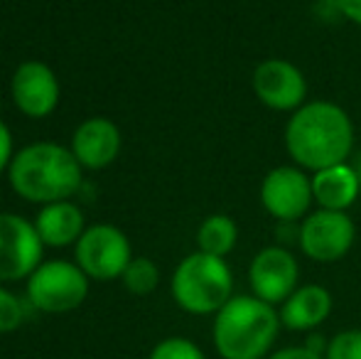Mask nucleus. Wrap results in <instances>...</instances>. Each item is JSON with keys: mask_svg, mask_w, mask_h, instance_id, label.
<instances>
[{"mask_svg": "<svg viewBox=\"0 0 361 359\" xmlns=\"http://www.w3.org/2000/svg\"><path fill=\"white\" fill-rule=\"evenodd\" d=\"M286 150L293 165L305 173H319L339 163H349L357 145L354 121L339 104L327 99L307 101L286 123Z\"/></svg>", "mask_w": 361, "mask_h": 359, "instance_id": "f257e3e1", "label": "nucleus"}, {"mask_svg": "<svg viewBox=\"0 0 361 359\" xmlns=\"http://www.w3.org/2000/svg\"><path fill=\"white\" fill-rule=\"evenodd\" d=\"M266 359H324V357L310 352L305 345H298V347H283V350H276L273 355H268Z\"/></svg>", "mask_w": 361, "mask_h": 359, "instance_id": "b1692460", "label": "nucleus"}, {"mask_svg": "<svg viewBox=\"0 0 361 359\" xmlns=\"http://www.w3.org/2000/svg\"><path fill=\"white\" fill-rule=\"evenodd\" d=\"M13 158H15V153H13V133H10L8 126L0 121V175L8 173Z\"/></svg>", "mask_w": 361, "mask_h": 359, "instance_id": "4be33fe9", "label": "nucleus"}, {"mask_svg": "<svg viewBox=\"0 0 361 359\" xmlns=\"http://www.w3.org/2000/svg\"><path fill=\"white\" fill-rule=\"evenodd\" d=\"M89 281L91 278L79 269L76 261H42L27 278L25 298L35 310L62 315V312L76 310L86 300Z\"/></svg>", "mask_w": 361, "mask_h": 359, "instance_id": "39448f33", "label": "nucleus"}, {"mask_svg": "<svg viewBox=\"0 0 361 359\" xmlns=\"http://www.w3.org/2000/svg\"><path fill=\"white\" fill-rule=\"evenodd\" d=\"M357 241V224L349 212L312 209L300 221L298 249L314 264H337Z\"/></svg>", "mask_w": 361, "mask_h": 359, "instance_id": "0eeeda50", "label": "nucleus"}, {"mask_svg": "<svg viewBox=\"0 0 361 359\" xmlns=\"http://www.w3.org/2000/svg\"><path fill=\"white\" fill-rule=\"evenodd\" d=\"M147 359H207V355L190 337H165L152 347Z\"/></svg>", "mask_w": 361, "mask_h": 359, "instance_id": "aec40b11", "label": "nucleus"}, {"mask_svg": "<svg viewBox=\"0 0 361 359\" xmlns=\"http://www.w3.org/2000/svg\"><path fill=\"white\" fill-rule=\"evenodd\" d=\"M81 165L72 148L59 143L39 140L30 143L15 153L8 168V180L15 195L35 205L72 200L81 187Z\"/></svg>", "mask_w": 361, "mask_h": 359, "instance_id": "f03ea898", "label": "nucleus"}, {"mask_svg": "<svg viewBox=\"0 0 361 359\" xmlns=\"http://www.w3.org/2000/svg\"><path fill=\"white\" fill-rule=\"evenodd\" d=\"M251 89L266 109L278 114H295L307 104V79L302 69L283 57H268L256 64Z\"/></svg>", "mask_w": 361, "mask_h": 359, "instance_id": "9d476101", "label": "nucleus"}, {"mask_svg": "<svg viewBox=\"0 0 361 359\" xmlns=\"http://www.w3.org/2000/svg\"><path fill=\"white\" fill-rule=\"evenodd\" d=\"M327 337H322L319 332H307V340H305V347H307L310 352H314V355H322L327 352Z\"/></svg>", "mask_w": 361, "mask_h": 359, "instance_id": "393cba45", "label": "nucleus"}, {"mask_svg": "<svg viewBox=\"0 0 361 359\" xmlns=\"http://www.w3.org/2000/svg\"><path fill=\"white\" fill-rule=\"evenodd\" d=\"M238 244V224L228 214H209L197 229V251L226 259Z\"/></svg>", "mask_w": 361, "mask_h": 359, "instance_id": "f3484780", "label": "nucleus"}, {"mask_svg": "<svg viewBox=\"0 0 361 359\" xmlns=\"http://www.w3.org/2000/svg\"><path fill=\"white\" fill-rule=\"evenodd\" d=\"M121 281H123L126 291L133 293V296H150L160 286V269L147 256H133Z\"/></svg>", "mask_w": 361, "mask_h": 359, "instance_id": "a211bd4d", "label": "nucleus"}, {"mask_svg": "<svg viewBox=\"0 0 361 359\" xmlns=\"http://www.w3.org/2000/svg\"><path fill=\"white\" fill-rule=\"evenodd\" d=\"M44 241L35 221L13 212H0V281H27L42 264Z\"/></svg>", "mask_w": 361, "mask_h": 359, "instance_id": "1a4fd4ad", "label": "nucleus"}, {"mask_svg": "<svg viewBox=\"0 0 361 359\" xmlns=\"http://www.w3.org/2000/svg\"><path fill=\"white\" fill-rule=\"evenodd\" d=\"M332 293L319 283H305L278 308L283 327L290 332H314L332 315Z\"/></svg>", "mask_w": 361, "mask_h": 359, "instance_id": "4468645a", "label": "nucleus"}, {"mask_svg": "<svg viewBox=\"0 0 361 359\" xmlns=\"http://www.w3.org/2000/svg\"><path fill=\"white\" fill-rule=\"evenodd\" d=\"M334 8L344 20L361 28V0H334Z\"/></svg>", "mask_w": 361, "mask_h": 359, "instance_id": "5701e85b", "label": "nucleus"}, {"mask_svg": "<svg viewBox=\"0 0 361 359\" xmlns=\"http://www.w3.org/2000/svg\"><path fill=\"white\" fill-rule=\"evenodd\" d=\"M361 195V180L352 160L312 173V197L317 209L349 212Z\"/></svg>", "mask_w": 361, "mask_h": 359, "instance_id": "2eb2a0df", "label": "nucleus"}, {"mask_svg": "<svg viewBox=\"0 0 361 359\" xmlns=\"http://www.w3.org/2000/svg\"><path fill=\"white\" fill-rule=\"evenodd\" d=\"M74 259L91 281H114L121 278L133 261L130 239L114 224L86 226L74 244Z\"/></svg>", "mask_w": 361, "mask_h": 359, "instance_id": "423d86ee", "label": "nucleus"}, {"mask_svg": "<svg viewBox=\"0 0 361 359\" xmlns=\"http://www.w3.org/2000/svg\"><path fill=\"white\" fill-rule=\"evenodd\" d=\"M35 226H37V234L44 241V246H54V249L76 244L86 229L84 212L72 200L42 205V209L35 217Z\"/></svg>", "mask_w": 361, "mask_h": 359, "instance_id": "dca6fc26", "label": "nucleus"}, {"mask_svg": "<svg viewBox=\"0 0 361 359\" xmlns=\"http://www.w3.org/2000/svg\"><path fill=\"white\" fill-rule=\"evenodd\" d=\"M121 145H123V138H121L118 126L106 116H94L76 126L69 148L81 168L101 170L118 158Z\"/></svg>", "mask_w": 361, "mask_h": 359, "instance_id": "ddd939ff", "label": "nucleus"}, {"mask_svg": "<svg viewBox=\"0 0 361 359\" xmlns=\"http://www.w3.org/2000/svg\"><path fill=\"white\" fill-rule=\"evenodd\" d=\"M170 291L175 303L190 315H216L233 298V273L226 259L195 251L172 273Z\"/></svg>", "mask_w": 361, "mask_h": 359, "instance_id": "20e7f679", "label": "nucleus"}, {"mask_svg": "<svg viewBox=\"0 0 361 359\" xmlns=\"http://www.w3.org/2000/svg\"><path fill=\"white\" fill-rule=\"evenodd\" d=\"M27 310H30L27 298L23 300L13 291L0 286V335L18 330L25 322V317H27Z\"/></svg>", "mask_w": 361, "mask_h": 359, "instance_id": "6ab92c4d", "label": "nucleus"}, {"mask_svg": "<svg viewBox=\"0 0 361 359\" xmlns=\"http://www.w3.org/2000/svg\"><path fill=\"white\" fill-rule=\"evenodd\" d=\"M258 200L276 221H302L314 205L312 175L293 163L276 165L263 175Z\"/></svg>", "mask_w": 361, "mask_h": 359, "instance_id": "6e6552de", "label": "nucleus"}, {"mask_svg": "<svg viewBox=\"0 0 361 359\" xmlns=\"http://www.w3.org/2000/svg\"><path fill=\"white\" fill-rule=\"evenodd\" d=\"M248 286L256 298L281 308L300 288V261L293 249L281 244L263 246L248 264Z\"/></svg>", "mask_w": 361, "mask_h": 359, "instance_id": "9b49d317", "label": "nucleus"}, {"mask_svg": "<svg viewBox=\"0 0 361 359\" xmlns=\"http://www.w3.org/2000/svg\"><path fill=\"white\" fill-rule=\"evenodd\" d=\"M324 359H361V330L349 327V330L337 332L329 337Z\"/></svg>", "mask_w": 361, "mask_h": 359, "instance_id": "412c9836", "label": "nucleus"}, {"mask_svg": "<svg viewBox=\"0 0 361 359\" xmlns=\"http://www.w3.org/2000/svg\"><path fill=\"white\" fill-rule=\"evenodd\" d=\"M354 170H357V175H359V180H361V153H357V160H354Z\"/></svg>", "mask_w": 361, "mask_h": 359, "instance_id": "a878e982", "label": "nucleus"}, {"mask_svg": "<svg viewBox=\"0 0 361 359\" xmlns=\"http://www.w3.org/2000/svg\"><path fill=\"white\" fill-rule=\"evenodd\" d=\"M281 312L253 293L233 296L214 315L212 342L221 359H266L281 335Z\"/></svg>", "mask_w": 361, "mask_h": 359, "instance_id": "7ed1b4c3", "label": "nucleus"}, {"mask_svg": "<svg viewBox=\"0 0 361 359\" xmlns=\"http://www.w3.org/2000/svg\"><path fill=\"white\" fill-rule=\"evenodd\" d=\"M10 96L20 114L27 118H47L59 106V79L49 64L39 59H27L13 72L10 79Z\"/></svg>", "mask_w": 361, "mask_h": 359, "instance_id": "f8f14e48", "label": "nucleus"}]
</instances>
